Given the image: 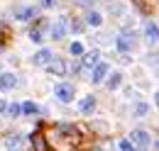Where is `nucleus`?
Masks as SVG:
<instances>
[{
  "label": "nucleus",
  "instance_id": "nucleus-1",
  "mask_svg": "<svg viewBox=\"0 0 159 151\" xmlns=\"http://www.w3.org/2000/svg\"><path fill=\"white\" fill-rule=\"evenodd\" d=\"M127 141H130L135 149H147L152 139H149V134L144 132V129H135V132L130 134V139H127Z\"/></svg>",
  "mask_w": 159,
  "mask_h": 151
},
{
  "label": "nucleus",
  "instance_id": "nucleus-2",
  "mask_svg": "<svg viewBox=\"0 0 159 151\" xmlns=\"http://www.w3.org/2000/svg\"><path fill=\"white\" fill-rule=\"evenodd\" d=\"M115 44H118V49L122 51V54H130V51L135 49V34H130V32H122V34H118Z\"/></svg>",
  "mask_w": 159,
  "mask_h": 151
},
{
  "label": "nucleus",
  "instance_id": "nucleus-3",
  "mask_svg": "<svg viewBox=\"0 0 159 151\" xmlns=\"http://www.w3.org/2000/svg\"><path fill=\"white\" fill-rule=\"evenodd\" d=\"M66 29H69V19L59 17L54 24H52V32H49V34H52V39H64L66 37Z\"/></svg>",
  "mask_w": 159,
  "mask_h": 151
},
{
  "label": "nucleus",
  "instance_id": "nucleus-4",
  "mask_svg": "<svg viewBox=\"0 0 159 151\" xmlns=\"http://www.w3.org/2000/svg\"><path fill=\"white\" fill-rule=\"evenodd\" d=\"M47 68H49V73H52V76H66V73H69V63H66L64 58H52Z\"/></svg>",
  "mask_w": 159,
  "mask_h": 151
},
{
  "label": "nucleus",
  "instance_id": "nucleus-5",
  "mask_svg": "<svg viewBox=\"0 0 159 151\" xmlns=\"http://www.w3.org/2000/svg\"><path fill=\"white\" fill-rule=\"evenodd\" d=\"M54 95L59 97L61 102H71L74 100V85H69V83H61L54 88Z\"/></svg>",
  "mask_w": 159,
  "mask_h": 151
},
{
  "label": "nucleus",
  "instance_id": "nucleus-6",
  "mask_svg": "<svg viewBox=\"0 0 159 151\" xmlns=\"http://www.w3.org/2000/svg\"><path fill=\"white\" fill-rule=\"evenodd\" d=\"M100 63V54L93 49V51H88V54H83V58H81V66L83 68H88V71H93L96 66Z\"/></svg>",
  "mask_w": 159,
  "mask_h": 151
},
{
  "label": "nucleus",
  "instance_id": "nucleus-7",
  "mask_svg": "<svg viewBox=\"0 0 159 151\" xmlns=\"http://www.w3.org/2000/svg\"><path fill=\"white\" fill-rule=\"evenodd\" d=\"M52 58H54V54H52L49 49H39V51L32 56V63H34V66H49Z\"/></svg>",
  "mask_w": 159,
  "mask_h": 151
},
{
  "label": "nucleus",
  "instance_id": "nucleus-8",
  "mask_svg": "<svg viewBox=\"0 0 159 151\" xmlns=\"http://www.w3.org/2000/svg\"><path fill=\"white\" fill-rule=\"evenodd\" d=\"M15 85H17V76L15 73H2L0 76V88L2 90H12Z\"/></svg>",
  "mask_w": 159,
  "mask_h": 151
},
{
  "label": "nucleus",
  "instance_id": "nucleus-9",
  "mask_svg": "<svg viewBox=\"0 0 159 151\" xmlns=\"http://www.w3.org/2000/svg\"><path fill=\"white\" fill-rule=\"evenodd\" d=\"M79 110L83 114H91L93 110H96V97H93V95H86V97L79 102Z\"/></svg>",
  "mask_w": 159,
  "mask_h": 151
},
{
  "label": "nucleus",
  "instance_id": "nucleus-10",
  "mask_svg": "<svg viewBox=\"0 0 159 151\" xmlns=\"http://www.w3.org/2000/svg\"><path fill=\"white\" fill-rule=\"evenodd\" d=\"M144 37H147V41H149V44L159 41V27L154 24V22H147V27H144Z\"/></svg>",
  "mask_w": 159,
  "mask_h": 151
},
{
  "label": "nucleus",
  "instance_id": "nucleus-11",
  "mask_svg": "<svg viewBox=\"0 0 159 151\" xmlns=\"http://www.w3.org/2000/svg\"><path fill=\"white\" fill-rule=\"evenodd\" d=\"M105 76H108V63H98V66L93 68V76H91V78H93V83H100Z\"/></svg>",
  "mask_w": 159,
  "mask_h": 151
},
{
  "label": "nucleus",
  "instance_id": "nucleus-12",
  "mask_svg": "<svg viewBox=\"0 0 159 151\" xmlns=\"http://www.w3.org/2000/svg\"><path fill=\"white\" fill-rule=\"evenodd\" d=\"M15 17L17 19H32L34 17V7H20V10L15 12Z\"/></svg>",
  "mask_w": 159,
  "mask_h": 151
},
{
  "label": "nucleus",
  "instance_id": "nucleus-13",
  "mask_svg": "<svg viewBox=\"0 0 159 151\" xmlns=\"http://www.w3.org/2000/svg\"><path fill=\"white\" fill-rule=\"evenodd\" d=\"M86 22H88L91 27H100V24H103V15H100V12H88Z\"/></svg>",
  "mask_w": 159,
  "mask_h": 151
},
{
  "label": "nucleus",
  "instance_id": "nucleus-14",
  "mask_svg": "<svg viewBox=\"0 0 159 151\" xmlns=\"http://www.w3.org/2000/svg\"><path fill=\"white\" fill-rule=\"evenodd\" d=\"M32 144H34V149H37V151H47V141H44L42 134H32Z\"/></svg>",
  "mask_w": 159,
  "mask_h": 151
},
{
  "label": "nucleus",
  "instance_id": "nucleus-15",
  "mask_svg": "<svg viewBox=\"0 0 159 151\" xmlns=\"http://www.w3.org/2000/svg\"><path fill=\"white\" fill-rule=\"evenodd\" d=\"M5 112L10 114V117H20V114H22V105H17V102H10Z\"/></svg>",
  "mask_w": 159,
  "mask_h": 151
},
{
  "label": "nucleus",
  "instance_id": "nucleus-16",
  "mask_svg": "<svg viewBox=\"0 0 159 151\" xmlns=\"http://www.w3.org/2000/svg\"><path fill=\"white\" fill-rule=\"evenodd\" d=\"M120 83H122V76H120V73H113L110 78H108V88H110V90H115Z\"/></svg>",
  "mask_w": 159,
  "mask_h": 151
},
{
  "label": "nucleus",
  "instance_id": "nucleus-17",
  "mask_svg": "<svg viewBox=\"0 0 159 151\" xmlns=\"http://www.w3.org/2000/svg\"><path fill=\"white\" fill-rule=\"evenodd\" d=\"M37 112H39V107L34 102H25L22 105V114H37Z\"/></svg>",
  "mask_w": 159,
  "mask_h": 151
},
{
  "label": "nucleus",
  "instance_id": "nucleus-18",
  "mask_svg": "<svg viewBox=\"0 0 159 151\" xmlns=\"http://www.w3.org/2000/svg\"><path fill=\"white\" fill-rule=\"evenodd\" d=\"M147 112H149V105H147V102H139L137 107H135V114H137V117H144Z\"/></svg>",
  "mask_w": 159,
  "mask_h": 151
},
{
  "label": "nucleus",
  "instance_id": "nucleus-19",
  "mask_svg": "<svg viewBox=\"0 0 159 151\" xmlns=\"http://www.w3.org/2000/svg\"><path fill=\"white\" fill-rule=\"evenodd\" d=\"M69 51H71L74 56H81V54H83V44H79V41H74V44L69 46Z\"/></svg>",
  "mask_w": 159,
  "mask_h": 151
},
{
  "label": "nucleus",
  "instance_id": "nucleus-20",
  "mask_svg": "<svg viewBox=\"0 0 159 151\" xmlns=\"http://www.w3.org/2000/svg\"><path fill=\"white\" fill-rule=\"evenodd\" d=\"M30 39H32V41H42V39H44V37H42V29H39V27L30 32Z\"/></svg>",
  "mask_w": 159,
  "mask_h": 151
},
{
  "label": "nucleus",
  "instance_id": "nucleus-21",
  "mask_svg": "<svg viewBox=\"0 0 159 151\" xmlns=\"http://www.w3.org/2000/svg\"><path fill=\"white\" fill-rule=\"evenodd\" d=\"M17 144H20V136H7V146L10 149H17Z\"/></svg>",
  "mask_w": 159,
  "mask_h": 151
},
{
  "label": "nucleus",
  "instance_id": "nucleus-22",
  "mask_svg": "<svg viewBox=\"0 0 159 151\" xmlns=\"http://www.w3.org/2000/svg\"><path fill=\"white\" fill-rule=\"evenodd\" d=\"M39 2H42V7H52L57 0H39Z\"/></svg>",
  "mask_w": 159,
  "mask_h": 151
},
{
  "label": "nucleus",
  "instance_id": "nucleus-23",
  "mask_svg": "<svg viewBox=\"0 0 159 151\" xmlns=\"http://www.w3.org/2000/svg\"><path fill=\"white\" fill-rule=\"evenodd\" d=\"M5 110H7V102H5V100H0V112H5Z\"/></svg>",
  "mask_w": 159,
  "mask_h": 151
},
{
  "label": "nucleus",
  "instance_id": "nucleus-24",
  "mask_svg": "<svg viewBox=\"0 0 159 151\" xmlns=\"http://www.w3.org/2000/svg\"><path fill=\"white\" fill-rule=\"evenodd\" d=\"M154 102H157V107H159V93H157V95H154Z\"/></svg>",
  "mask_w": 159,
  "mask_h": 151
}]
</instances>
